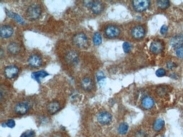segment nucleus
I'll use <instances>...</instances> for the list:
<instances>
[{
  "label": "nucleus",
  "instance_id": "obj_1",
  "mask_svg": "<svg viewBox=\"0 0 183 137\" xmlns=\"http://www.w3.org/2000/svg\"><path fill=\"white\" fill-rule=\"evenodd\" d=\"M41 14V8L37 4L31 5L27 10V16L28 19L34 20L38 19Z\"/></svg>",
  "mask_w": 183,
  "mask_h": 137
},
{
  "label": "nucleus",
  "instance_id": "obj_2",
  "mask_svg": "<svg viewBox=\"0 0 183 137\" xmlns=\"http://www.w3.org/2000/svg\"><path fill=\"white\" fill-rule=\"evenodd\" d=\"M73 43L78 47L85 48L88 46V37L82 33L76 34L73 38Z\"/></svg>",
  "mask_w": 183,
  "mask_h": 137
},
{
  "label": "nucleus",
  "instance_id": "obj_3",
  "mask_svg": "<svg viewBox=\"0 0 183 137\" xmlns=\"http://www.w3.org/2000/svg\"><path fill=\"white\" fill-rule=\"evenodd\" d=\"M134 9L138 12H143L149 8L150 1L148 0H135L133 1Z\"/></svg>",
  "mask_w": 183,
  "mask_h": 137
},
{
  "label": "nucleus",
  "instance_id": "obj_4",
  "mask_svg": "<svg viewBox=\"0 0 183 137\" xmlns=\"http://www.w3.org/2000/svg\"><path fill=\"white\" fill-rule=\"evenodd\" d=\"M97 120L100 124L105 125L111 123L112 120L111 114L107 111H101L99 112L96 117Z\"/></svg>",
  "mask_w": 183,
  "mask_h": 137
},
{
  "label": "nucleus",
  "instance_id": "obj_5",
  "mask_svg": "<svg viewBox=\"0 0 183 137\" xmlns=\"http://www.w3.org/2000/svg\"><path fill=\"white\" fill-rule=\"evenodd\" d=\"M120 34V30L115 25H109L105 29V34L107 37L113 38L118 37Z\"/></svg>",
  "mask_w": 183,
  "mask_h": 137
},
{
  "label": "nucleus",
  "instance_id": "obj_6",
  "mask_svg": "<svg viewBox=\"0 0 183 137\" xmlns=\"http://www.w3.org/2000/svg\"><path fill=\"white\" fill-rule=\"evenodd\" d=\"M19 73V69L14 65H10L5 69L4 74L6 78H14Z\"/></svg>",
  "mask_w": 183,
  "mask_h": 137
},
{
  "label": "nucleus",
  "instance_id": "obj_7",
  "mask_svg": "<svg viewBox=\"0 0 183 137\" xmlns=\"http://www.w3.org/2000/svg\"><path fill=\"white\" fill-rule=\"evenodd\" d=\"M131 35L135 39H142L145 35V30L142 25H137L133 27L131 30Z\"/></svg>",
  "mask_w": 183,
  "mask_h": 137
},
{
  "label": "nucleus",
  "instance_id": "obj_8",
  "mask_svg": "<svg viewBox=\"0 0 183 137\" xmlns=\"http://www.w3.org/2000/svg\"><path fill=\"white\" fill-rule=\"evenodd\" d=\"M150 50L154 54H158L163 50V45L159 41H154L152 42L150 46Z\"/></svg>",
  "mask_w": 183,
  "mask_h": 137
},
{
  "label": "nucleus",
  "instance_id": "obj_9",
  "mask_svg": "<svg viewBox=\"0 0 183 137\" xmlns=\"http://www.w3.org/2000/svg\"><path fill=\"white\" fill-rule=\"evenodd\" d=\"M28 62L29 66L33 67H38L42 65V59L37 54H33L29 57Z\"/></svg>",
  "mask_w": 183,
  "mask_h": 137
},
{
  "label": "nucleus",
  "instance_id": "obj_10",
  "mask_svg": "<svg viewBox=\"0 0 183 137\" xmlns=\"http://www.w3.org/2000/svg\"><path fill=\"white\" fill-rule=\"evenodd\" d=\"M29 110L28 105L25 103H19L14 107V111L18 114L23 115L27 114Z\"/></svg>",
  "mask_w": 183,
  "mask_h": 137
},
{
  "label": "nucleus",
  "instance_id": "obj_11",
  "mask_svg": "<svg viewBox=\"0 0 183 137\" xmlns=\"http://www.w3.org/2000/svg\"><path fill=\"white\" fill-rule=\"evenodd\" d=\"M13 34V29L12 27L8 25L2 26L0 29L1 37L4 38L10 37Z\"/></svg>",
  "mask_w": 183,
  "mask_h": 137
},
{
  "label": "nucleus",
  "instance_id": "obj_12",
  "mask_svg": "<svg viewBox=\"0 0 183 137\" xmlns=\"http://www.w3.org/2000/svg\"><path fill=\"white\" fill-rule=\"evenodd\" d=\"M60 108V104L57 101H53L48 104L47 110L50 115H54L58 111Z\"/></svg>",
  "mask_w": 183,
  "mask_h": 137
},
{
  "label": "nucleus",
  "instance_id": "obj_13",
  "mask_svg": "<svg viewBox=\"0 0 183 137\" xmlns=\"http://www.w3.org/2000/svg\"><path fill=\"white\" fill-rule=\"evenodd\" d=\"M154 105V100L149 96H146L142 100V106L146 110H150L153 108Z\"/></svg>",
  "mask_w": 183,
  "mask_h": 137
},
{
  "label": "nucleus",
  "instance_id": "obj_14",
  "mask_svg": "<svg viewBox=\"0 0 183 137\" xmlns=\"http://www.w3.org/2000/svg\"><path fill=\"white\" fill-rule=\"evenodd\" d=\"M171 46L172 47H179L180 46H183V34L178 35L171 38L170 42Z\"/></svg>",
  "mask_w": 183,
  "mask_h": 137
},
{
  "label": "nucleus",
  "instance_id": "obj_15",
  "mask_svg": "<svg viewBox=\"0 0 183 137\" xmlns=\"http://www.w3.org/2000/svg\"><path fill=\"white\" fill-rule=\"evenodd\" d=\"M81 87L86 91H91L93 88V82L90 78H85L81 83Z\"/></svg>",
  "mask_w": 183,
  "mask_h": 137
},
{
  "label": "nucleus",
  "instance_id": "obj_16",
  "mask_svg": "<svg viewBox=\"0 0 183 137\" xmlns=\"http://www.w3.org/2000/svg\"><path fill=\"white\" fill-rule=\"evenodd\" d=\"M91 8L92 11L94 14H99L103 11L104 6L100 1H95L93 2Z\"/></svg>",
  "mask_w": 183,
  "mask_h": 137
},
{
  "label": "nucleus",
  "instance_id": "obj_17",
  "mask_svg": "<svg viewBox=\"0 0 183 137\" xmlns=\"http://www.w3.org/2000/svg\"><path fill=\"white\" fill-rule=\"evenodd\" d=\"M78 58V54L75 51H69L66 55V61L70 64L77 62Z\"/></svg>",
  "mask_w": 183,
  "mask_h": 137
},
{
  "label": "nucleus",
  "instance_id": "obj_18",
  "mask_svg": "<svg viewBox=\"0 0 183 137\" xmlns=\"http://www.w3.org/2000/svg\"><path fill=\"white\" fill-rule=\"evenodd\" d=\"M49 75V74L45 71H38L36 72H34L32 73L31 76L33 79L36 80L38 83H40V80L42 78H45L47 76Z\"/></svg>",
  "mask_w": 183,
  "mask_h": 137
},
{
  "label": "nucleus",
  "instance_id": "obj_19",
  "mask_svg": "<svg viewBox=\"0 0 183 137\" xmlns=\"http://www.w3.org/2000/svg\"><path fill=\"white\" fill-rule=\"evenodd\" d=\"M8 52L12 54H17L21 50V47L18 43L16 42L11 43L8 47Z\"/></svg>",
  "mask_w": 183,
  "mask_h": 137
},
{
  "label": "nucleus",
  "instance_id": "obj_20",
  "mask_svg": "<svg viewBox=\"0 0 183 137\" xmlns=\"http://www.w3.org/2000/svg\"><path fill=\"white\" fill-rule=\"evenodd\" d=\"M165 125V121L162 119H158L154 121L153 128L156 132H159L163 129Z\"/></svg>",
  "mask_w": 183,
  "mask_h": 137
},
{
  "label": "nucleus",
  "instance_id": "obj_21",
  "mask_svg": "<svg viewBox=\"0 0 183 137\" xmlns=\"http://www.w3.org/2000/svg\"><path fill=\"white\" fill-rule=\"evenodd\" d=\"M105 75L104 73L101 71H99L96 74V79L98 82L99 85L101 86H103V85L105 83Z\"/></svg>",
  "mask_w": 183,
  "mask_h": 137
},
{
  "label": "nucleus",
  "instance_id": "obj_22",
  "mask_svg": "<svg viewBox=\"0 0 183 137\" xmlns=\"http://www.w3.org/2000/svg\"><path fill=\"white\" fill-rule=\"evenodd\" d=\"M129 130V125L126 123H122L118 128V132L121 135H125Z\"/></svg>",
  "mask_w": 183,
  "mask_h": 137
},
{
  "label": "nucleus",
  "instance_id": "obj_23",
  "mask_svg": "<svg viewBox=\"0 0 183 137\" xmlns=\"http://www.w3.org/2000/svg\"><path fill=\"white\" fill-rule=\"evenodd\" d=\"M6 13H7V15H8V17L15 19L19 23H20L21 24H24V21L18 14H15V13H11L8 10H6Z\"/></svg>",
  "mask_w": 183,
  "mask_h": 137
},
{
  "label": "nucleus",
  "instance_id": "obj_24",
  "mask_svg": "<svg viewBox=\"0 0 183 137\" xmlns=\"http://www.w3.org/2000/svg\"><path fill=\"white\" fill-rule=\"evenodd\" d=\"M157 5L161 9H166L170 6V2L168 0H159L157 1Z\"/></svg>",
  "mask_w": 183,
  "mask_h": 137
},
{
  "label": "nucleus",
  "instance_id": "obj_25",
  "mask_svg": "<svg viewBox=\"0 0 183 137\" xmlns=\"http://www.w3.org/2000/svg\"><path fill=\"white\" fill-rule=\"evenodd\" d=\"M93 42L96 46H99L102 42V38L99 33H95L93 37Z\"/></svg>",
  "mask_w": 183,
  "mask_h": 137
},
{
  "label": "nucleus",
  "instance_id": "obj_26",
  "mask_svg": "<svg viewBox=\"0 0 183 137\" xmlns=\"http://www.w3.org/2000/svg\"><path fill=\"white\" fill-rule=\"evenodd\" d=\"M35 132L33 130H27L23 133L21 137H34Z\"/></svg>",
  "mask_w": 183,
  "mask_h": 137
},
{
  "label": "nucleus",
  "instance_id": "obj_27",
  "mask_svg": "<svg viewBox=\"0 0 183 137\" xmlns=\"http://www.w3.org/2000/svg\"><path fill=\"white\" fill-rule=\"evenodd\" d=\"M176 54L179 58H183V46L176 48Z\"/></svg>",
  "mask_w": 183,
  "mask_h": 137
},
{
  "label": "nucleus",
  "instance_id": "obj_28",
  "mask_svg": "<svg viewBox=\"0 0 183 137\" xmlns=\"http://www.w3.org/2000/svg\"><path fill=\"white\" fill-rule=\"evenodd\" d=\"M123 49L125 53H128L131 49V45L129 42H124L123 44Z\"/></svg>",
  "mask_w": 183,
  "mask_h": 137
},
{
  "label": "nucleus",
  "instance_id": "obj_29",
  "mask_svg": "<svg viewBox=\"0 0 183 137\" xmlns=\"http://www.w3.org/2000/svg\"><path fill=\"white\" fill-rule=\"evenodd\" d=\"M166 71L163 69H159L156 72V74L158 77H162L166 75Z\"/></svg>",
  "mask_w": 183,
  "mask_h": 137
},
{
  "label": "nucleus",
  "instance_id": "obj_30",
  "mask_svg": "<svg viewBox=\"0 0 183 137\" xmlns=\"http://www.w3.org/2000/svg\"><path fill=\"white\" fill-rule=\"evenodd\" d=\"M6 125L10 128H13L15 126V122L13 119H9L6 122Z\"/></svg>",
  "mask_w": 183,
  "mask_h": 137
},
{
  "label": "nucleus",
  "instance_id": "obj_31",
  "mask_svg": "<svg viewBox=\"0 0 183 137\" xmlns=\"http://www.w3.org/2000/svg\"><path fill=\"white\" fill-rule=\"evenodd\" d=\"M146 133L143 130H139L136 133L135 137H146Z\"/></svg>",
  "mask_w": 183,
  "mask_h": 137
},
{
  "label": "nucleus",
  "instance_id": "obj_32",
  "mask_svg": "<svg viewBox=\"0 0 183 137\" xmlns=\"http://www.w3.org/2000/svg\"><path fill=\"white\" fill-rule=\"evenodd\" d=\"M175 67H176V64H175L174 62H172V61H169V62L167 63V67L169 69H172Z\"/></svg>",
  "mask_w": 183,
  "mask_h": 137
},
{
  "label": "nucleus",
  "instance_id": "obj_33",
  "mask_svg": "<svg viewBox=\"0 0 183 137\" xmlns=\"http://www.w3.org/2000/svg\"><path fill=\"white\" fill-rule=\"evenodd\" d=\"M93 2L92 1H84V5L87 8H92V5L93 4Z\"/></svg>",
  "mask_w": 183,
  "mask_h": 137
},
{
  "label": "nucleus",
  "instance_id": "obj_34",
  "mask_svg": "<svg viewBox=\"0 0 183 137\" xmlns=\"http://www.w3.org/2000/svg\"><path fill=\"white\" fill-rule=\"evenodd\" d=\"M168 30V27L166 25H163L161 28V33L164 34L166 33Z\"/></svg>",
  "mask_w": 183,
  "mask_h": 137
},
{
  "label": "nucleus",
  "instance_id": "obj_35",
  "mask_svg": "<svg viewBox=\"0 0 183 137\" xmlns=\"http://www.w3.org/2000/svg\"><path fill=\"white\" fill-rule=\"evenodd\" d=\"M52 137H63V136L60 134H54Z\"/></svg>",
  "mask_w": 183,
  "mask_h": 137
},
{
  "label": "nucleus",
  "instance_id": "obj_36",
  "mask_svg": "<svg viewBox=\"0 0 183 137\" xmlns=\"http://www.w3.org/2000/svg\"><path fill=\"white\" fill-rule=\"evenodd\" d=\"M2 126H3V127H6V126H7V125H6V123H2Z\"/></svg>",
  "mask_w": 183,
  "mask_h": 137
}]
</instances>
